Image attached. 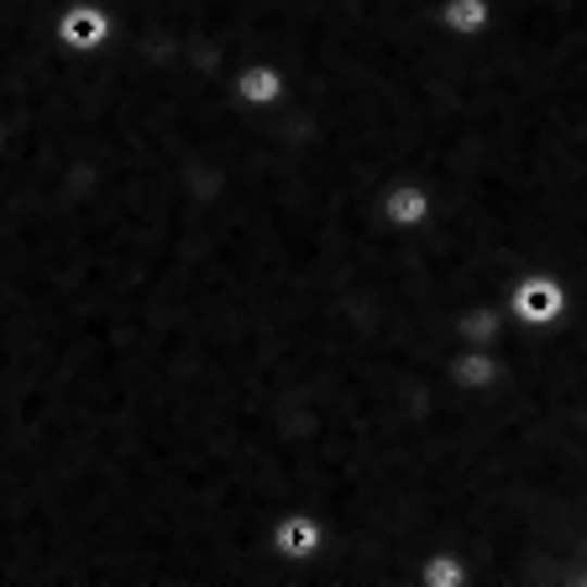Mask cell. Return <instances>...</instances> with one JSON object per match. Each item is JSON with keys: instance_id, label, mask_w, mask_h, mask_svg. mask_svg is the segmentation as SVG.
Listing matches in <instances>:
<instances>
[{"instance_id": "1", "label": "cell", "mask_w": 587, "mask_h": 587, "mask_svg": "<svg viewBox=\"0 0 587 587\" xmlns=\"http://www.w3.org/2000/svg\"><path fill=\"white\" fill-rule=\"evenodd\" d=\"M68 42H79V48H89V42H100V16L95 11H79V16H68Z\"/></svg>"}]
</instances>
